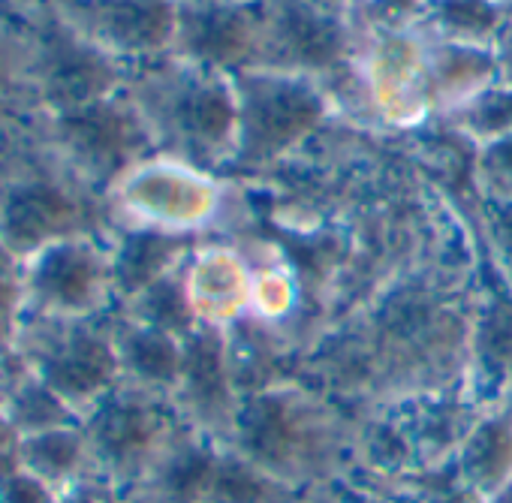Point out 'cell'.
Returning a JSON list of instances; mask_svg holds the SVG:
<instances>
[{"instance_id":"cell-1","label":"cell","mask_w":512,"mask_h":503,"mask_svg":"<svg viewBox=\"0 0 512 503\" xmlns=\"http://www.w3.org/2000/svg\"><path fill=\"white\" fill-rule=\"evenodd\" d=\"M353 431V410L290 380L241 395L226 446L293 488H314L350 470Z\"/></svg>"},{"instance_id":"cell-2","label":"cell","mask_w":512,"mask_h":503,"mask_svg":"<svg viewBox=\"0 0 512 503\" xmlns=\"http://www.w3.org/2000/svg\"><path fill=\"white\" fill-rule=\"evenodd\" d=\"M124 88L151 130L157 157L223 178L238 145V94L229 73L169 52L130 67Z\"/></svg>"},{"instance_id":"cell-3","label":"cell","mask_w":512,"mask_h":503,"mask_svg":"<svg viewBox=\"0 0 512 503\" xmlns=\"http://www.w3.org/2000/svg\"><path fill=\"white\" fill-rule=\"evenodd\" d=\"M232 82L238 145L223 175H266L293 160L338 118L329 91L317 79L253 67L235 73Z\"/></svg>"},{"instance_id":"cell-4","label":"cell","mask_w":512,"mask_h":503,"mask_svg":"<svg viewBox=\"0 0 512 503\" xmlns=\"http://www.w3.org/2000/svg\"><path fill=\"white\" fill-rule=\"evenodd\" d=\"M263 7V34L253 67L308 76L323 85L356 67L362 34L347 13L317 0H263Z\"/></svg>"},{"instance_id":"cell-5","label":"cell","mask_w":512,"mask_h":503,"mask_svg":"<svg viewBox=\"0 0 512 503\" xmlns=\"http://www.w3.org/2000/svg\"><path fill=\"white\" fill-rule=\"evenodd\" d=\"M226 181L169 157H151L124 175L112 193L127 226L208 235L226 217Z\"/></svg>"},{"instance_id":"cell-6","label":"cell","mask_w":512,"mask_h":503,"mask_svg":"<svg viewBox=\"0 0 512 503\" xmlns=\"http://www.w3.org/2000/svg\"><path fill=\"white\" fill-rule=\"evenodd\" d=\"M425 34H362L359 76L368 94L374 127L419 130L431 124V106L425 94Z\"/></svg>"},{"instance_id":"cell-7","label":"cell","mask_w":512,"mask_h":503,"mask_svg":"<svg viewBox=\"0 0 512 503\" xmlns=\"http://www.w3.org/2000/svg\"><path fill=\"white\" fill-rule=\"evenodd\" d=\"M70 28L115 61L136 67L175 46L178 0H70Z\"/></svg>"},{"instance_id":"cell-8","label":"cell","mask_w":512,"mask_h":503,"mask_svg":"<svg viewBox=\"0 0 512 503\" xmlns=\"http://www.w3.org/2000/svg\"><path fill=\"white\" fill-rule=\"evenodd\" d=\"M263 13V0L178 4L172 55L229 76L250 70L260 52Z\"/></svg>"},{"instance_id":"cell-9","label":"cell","mask_w":512,"mask_h":503,"mask_svg":"<svg viewBox=\"0 0 512 503\" xmlns=\"http://www.w3.org/2000/svg\"><path fill=\"white\" fill-rule=\"evenodd\" d=\"M172 401L190 428L226 443L241 392L232 380L223 329L199 326L184 338L181 380Z\"/></svg>"},{"instance_id":"cell-10","label":"cell","mask_w":512,"mask_h":503,"mask_svg":"<svg viewBox=\"0 0 512 503\" xmlns=\"http://www.w3.org/2000/svg\"><path fill=\"white\" fill-rule=\"evenodd\" d=\"M464 383L482 407H497L512 386V287L497 275L485 254L479 260Z\"/></svg>"},{"instance_id":"cell-11","label":"cell","mask_w":512,"mask_h":503,"mask_svg":"<svg viewBox=\"0 0 512 503\" xmlns=\"http://www.w3.org/2000/svg\"><path fill=\"white\" fill-rule=\"evenodd\" d=\"M253 269L244 247L220 238H205L187 260V293L199 326L229 329L250 314Z\"/></svg>"},{"instance_id":"cell-12","label":"cell","mask_w":512,"mask_h":503,"mask_svg":"<svg viewBox=\"0 0 512 503\" xmlns=\"http://www.w3.org/2000/svg\"><path fill=\"white\" fill-rule=\"evenodd\" d=\"M202 241L205 235H181L151 226L121 229L118 241L109 247L115 302L127 305L133 296L181 269Z\"/></svg>"},{"instance_id":"cell-13","label":"cell","mask_w":512,"mask_h":503,"mask_svg":"<svg viewBox=\"0 0 512 503\" xmlns=\"http://www.w3.org/2000/svg\"><path fill=\"white\" fill-rule=\"evenodd\" d=\"M428 40V37H425ZM497 85V64L491 49L428 40L425 46V94L431 118L443 121L470 103L485 88Z\"/></svg>"},{"instance_id":"cell-14","label":"cell","mask_w":512,"mask_h":503,"mask_svg":"<svg viewBox=\"0 0 512 503\" xmlns=\"http://www.w3.org/2000/svg\"><path fill=\"white\" fill-rule=\"evenodd\" d=\"M112 335L121 362V377H127L133 386H142L148 392L175 395L181 380V362H184L181 338L136 323L124 314L112 323Z\"/></svg>"},{"instance_id":"cell-15","label":"cell","mask_w":512,"mask_h":503,"mask_svg":"<svg viewBox=\"0 0 512 503\" xmlns=\"http://www.w3.org/2000/svg\"><path fill=\"white\" fill-rule=\"evenodd\" d=\"M452 461L461 479L491 500L512 479V419L500 407L485 410Z\"/></svg>"},{"instance_id":"cell-16","label":"cell","mask_w":512,"mask_h":503,"mask_svg":"<svg viewBox=\"0 0 512 503\" xmlns=\"http://www.w3.org/2000/svg\"><path fill=\"white\" fill-rule=\"evenodd\" d=\"M506 19V7L497 0H428L419 31L428 40L491 49Z\"/></svg>"},{"instance_id":"cell-17","label":"cell","mask_w":512,"mask_h":503,"mask_svg":"<svg viewBox=\"0 0 512 503\" xmlns=\"http://www.w3.org/2000/svg\"><path fill=\"white\" fill-rule=\"evenodd\" d=\"M305 488H293L256 467L223 443L205 503H296Z\"/></svg>"},{"instance_id":"cell-18","label":"cell","mask_w":512,"mask_h":503,"mask_svg":"<svg viewBox=\"0 0 512 503\" xmlns=\"http://www.w3.org/2000/svg\"><path fill=\"white\" fill-rule=\"evenodd\" d=\"M124 308V317L145 323L151 329L169 332L175 338H187L193 329H199L196 311L190 305V293H187V263L181 269H175L172 275L160 278L157 284H151L148 290H142L139 296H133Z\"/></svg>"},{"instance_id":"cell-19","label":"cell","mask_w":512,"mask_h":503,"mask_svg":"<svg viewBox=\"0 0 512 503\" xmlns=\"http://www.w3.org/2000/svg\"><path fill=\"white\" fill-rule=\"evenodd\" d=\"M470 145H485L500 136L512 133V88L506 85H491L482 94H476L470 103H464L458 112L440 121Z\"/></svg>"},{"instance_id":"cell-20","label":"cell","mask_w":512,"mask_h":503,"mask_svg":"<svg viewBox=\"0 0 512 503\" xmlns=\"http://www.w3.org/2000/svg\"><path fill=\"white\" fill-rule=\"evenodd\" d=\"M470 223L476 229L485 260L512 287V202L476 199V208L470 211Z\"/></svg>"},{"instance_id":"cell-21","label":"cell","mask_w":512,"mask_h":503,"mask_svg":"<svg viewBox=\"0 0 512 503\" xmlns=\"http://www.w3.org/2000/svg\"><path fill=\"white\" fill-rule=\"evenodd\" d=\"M473 190L485 202H512V133L473 151Z\"/></svg>"},{"instance_id":"cell-22","label":"cell","mask_w":512,"mask_h":503,"mask_svg":"<svg viewBox=\"0 0 512 503\" xmlns=\"http://www.w3.org/2000/svg\"><path fill=\"white\" fill-rule=\"evenodd\" d=\"M428 0H356L350 22L359 34H398L416 31Z\"/></svg>"},{"instance_id":"cell-23","label":"cell","mask_w":512,"mask_h":503,"mask_svg":"<svg viewBox=\"0 0 512 503\" xmlns=\"http://www.w3.org/2000/svg\"><path fill=\"white\" fill-rule=\"evenodd\" d=\"M491 52H494V64H497V82L512 88V19H506V25L500 28Z\"/></svg>"},{"instance_id":"cell-24","label":"cell","mask_w":512,"mask_h":503,"mask_svg":"<svg viewBox=\"0 0 512 503\" xmlns=\"http://www.w3.org/2000/svg\"><path fill=\"white\" fill-rule=\"evenodd\" d=\"M296 503H338V497L329 485H314V488H305Z\"/></svg>"},{"instance_id":"cell-25","label":"cell","mask_w":512,"mask_h":503,"mask_svg":"<svg viewBox=\"0 0 512 503\" xmlns=\"http://www.w3.org/2000/svg\"><path fill=\"white\" fill-rule=\"evenodd\" d=\"M317 4L332 7V10H341V13H347V16H350V7L356 4V0H317Z\"/></svg>"},{"instance_id":"cell-26","label":"cell","mask_w":512,"mask_h":503,"mask_svg":"<svg viewBox=\"0 0 512 503\" xmlns=\"http://www.w3.org/2000/svg\"><path fill=\"white\" fill-rule=\"evenodd\" d=\"M488 503H512V479H509V482H506V485H503V488H500Z\"/></svg>"},{"instance_id":"cell-27","label":"cell","mask_w":512,"mask_h":503,"mask_svg":"<svg viewBox=\"0 0 512 503\" xmlns=\"http://www.w3.org/2000/svg\"><path fill=\"white\" fill-rule=\"evenodd\" d=\"M497 407H500V410H503V413H506V416L512 419V386L506 389V395H503V401H500Z\"/></svg>"},{"instance_id":"cell-28","label":"cell","mask_w":512,"mask_h":503,"mask_svg":"<svg viewBox=\"0 0 512 503\" xmlns=\"http://www.w3.org/2000/svg\"><path fill=\"white\" fill-rule=\"evenodd\" d=\"M178 4H214V0H178Z\"/></svg>"},{"instance_id":"cell-29","label":"cell","mask_w":512,"mask_h":503,"mask_svg":"<svg viewBox=\"0 0 512 503\" xmlns=\"http://www.w3.org/2000/svg\"><path fill=\"white\" fill-rule=\"evenodd\" d=\"M506 16L512 19V0H509V4H506Z\"/></svg>"},{"instance_id":"cell-30","label":"cell","mask_w":512,"mask_h":503,"mask_svg":"<svg viewBox=\"0 0 512 503\" xmlns=\"http://www.w3.org/2000/svg\"><path fill=\"white\" fill-rule=\"evenodd\" d=\"M497 4H503V7H506V4H509V0H497Z\"/></svg>"},{"instance_id":"cell-31","label":"cell","mask_w":512,"mask_h":503,"mask_svg":"<svg viewBox=\"0 0 512 503\" xmlns=\"http://www.w3.org/2000/svg\"><path fill=\"white\" fill-rule=\"evenodd\" d=\"M0 13H4V0H0Z\"/></svg>"}]
</instances>
